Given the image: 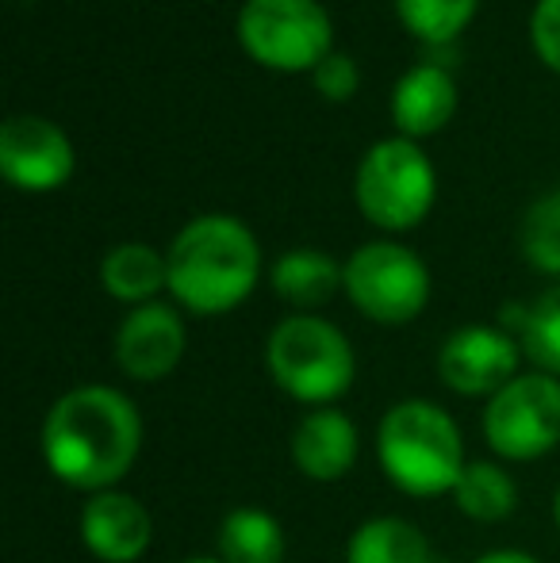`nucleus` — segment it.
Segmentation results:
<instances>
[{"label": "nucleus", "instance_id": "1", "mask_svg": "<svg viewBox=\"0 0 560 563\" xmlns=\"http://www.w3.org/2000/svg\"><path fill=\"white\" fill-rule=\"evenodd\" d=\"M43 464L58 483L85 495L116 490L142 449V415L123 391L85 384L58 395L43 418Z\"/></svg>", "mask_w": 560, "mask_h": 563}, {"label": "nucleus", "instance_id": "2", "mask_svg": "<svg viewBox=\"0 0 560 563\" xmlns=\"http://www.w3.org/2000/svg\"><path fill=\"white\" fill-rule=\"evenodd\" d=\"M169 291L193 314H227L246 303L262 276L257 238L234 216H200L177 238L169 253Z\"/></svg>", "mask_w": 560, "mask_h": 563}, {"label": "nucleus", "instance_id": "3", "mask_svg": "<svg viewBox=\"0 0 560 563\" xmlns=\"http://www.w3.org/2000/svg\"><path fill=\"white\" fill-rule=\"evenodd\" d=\"M376 460L396 490L411 498L453 495L464 475V441L453 415L430 399H399L376 426Z\"/></svg>", "mask_w": 560, "mask_h": 563}, {"label": "nucleus", "instance_id": "4", "mask_svg": "<svg viewBox=\"0 0 560 563\" xmlns=\"http://www.w3.org/2000/svg\"><path fill=\"white\" fill-rule=\"evenodd\" d=\"M265 372L288 399L315 410L350 391L358 356L334 322L319 314H288L265 338Z\"/></svg>", "mask_w": 560, "mask_h": 563}, {"label": "nucleus", "instance_id": "5", "mask_svg": "<svg viewBox=\"0 0 560 563\" xmlns=\"http://www.w3.org/2000/svg\"><path fill=\"white\" fill-rule=\"evenodd\" d=\"M361 216L381 230H411L433 208L438 177L411 139H384L361 157L353 180Z\"/></svg>", "mask_w": 560, "mask_h": 563}, {"label": "nucleus", "instance_id": "6", "mask_svg": "<svg viewBox=\"0 0 560 563\" xmlns=\"http://www.w3.org/2000/svg\"><path fill=\"white\" fill-rule=\"evenodd\" d=\"M239 43L262 66L299 74L334 51V27L319 0H246L239 12Z\"/></svg>", "mask_w": 560, "mask_h": 563}, {"label": "nucleus", "instance_id": "7", "mask_svg": "<svg viewBox=\"0 0 560 563\" xmlns=\"http://www.w3.org/2000/svg\"><path fill=\"white\" fill-rule=\"evenodd\" d=\"M345 296L381 327L415 322L430 303V268L399 242H369L345 261Z\"/></svg>", "mask_w": 560, "mask_h": 563}, {"label": "nucleus", "instance_id": "8", "mask_svg": "<svg viewBox=\"0 0 560 563\" xmlns=\"http://www.w3.org/2000/svg\"><path fill=\"white\" fill-rule=\"evenodd\" d=\"M487 449L510 464L541 460L560 445V379L549 372L515 376L480 415Z\"/></svg>", "mask_w": 560, "mask_h": 563}, {"label": "nucleus", "instance_id": "9", "mask_svg": "<svg viewBox=\"0 0 560 563\" xmlns=\"http://www.w3.org/2000/svg\"><path fill=\"white\" fill-rule=\"evenodd\" d=\"M518 361H523V345L510 330L472 322L441 341L438 376L449 391L464 399H492L518 376Z\"/></svg>", "mask_w": 560, "mask_h": 563}, {"label": "nucleus", "instance_id": "10", "mask_svg": "<svg viewBox=\"0 0 560 563\" xmlns=\"http://www.w3.org/2000/svg\"><path fill=\"white\" fill-rule=\"evenodd\" d=\"M0 173L23 192H54L74 177V146L43 115H12L0 126Z\"/></svg>", "mask_w": 560, "mask_h": 563}, {"label": "nucleus", "instance_id": "11", "mask_svg": "<svg viewBox=\"0 0 560 563\" xmlns=\"http://www.w3.org/2000/svg\"><path fill=\"white\" fill-rule=\"evenodd\" d=\"M185 322H180L177 307L169 303H142L128 319L116 327L112 356L116 368L135 384H157V379L173 376L177 364L185 361Z\"/></svg>", "mask_w": 560, "mask_h": 563}, {"label": "nucleus", "instance_id": "12", "mask_svg": "<svg viewBox=\"0 0 560 563\" xmlns=\"http://www.w3.org/2000/svg\"><path fill=\"white\" fill-rule=\"evenodd\" d=\"M77 537L100 563H139L154 544V518L128 490H100L85 498Z\"/></svg>", "mask_w": 560, "mask_h": 563}, {"label": "nucleus", "instance_id": "13", "mask_svg": "<svg viewBox=\"0 0 560 563\" xmlns=\"http://www.w3.org/2000/svg\"><path fill=\"white\" fill-rule=\"evenodd\" d=\"M361 433L338 407H315L292 430V464L311 483H338L358 467Z\"/></svg>", "mask_w": 560, "mask_h": 563}, {"label": "nucleus", "instance_id": "14", "mask_svg": "<svg viewBox=\"0 0 560 563\" xmlns=\"http://www.w3.org/2000/svg\"><path fill=\"white\" fill-rule=\"evenodd\" d=\"M457 112V85L449 77V69L441 66H422L407 69L399 77V85L392 89V119L407 139H422L433 134L453 119Z\"/></svg>", "mask_w": 560, "mask_h": 563}, {"label": "nucleus", "instance_id": "15", "mask_svg": "<svg viewBox=\"0 0 560 563\" xmlns=\"http://www.w3.org/2000/svg\"><path fill=\"white\" fill-rule=\"evenodd\" d=\"M270 284L284 303L307 314L315 307H327L338 296V288L345 291V265H338L322 250H288L273 265Z\"/></svg>", "mask_w": 560, "mask_h": 563}, {"label": "nucleus", "instance_id": "16", "mask_svg": "<svg viewBox=\"0 0 560 563\" xmlns=\"http://www.w3.org/2000/svg\"><path fill=\"white\" fill-rule=\"evenodd\" d=\"M100 284L120 303H154L157 291L169 288V261L146 242H123L100 261Z\"/></svg>", "mask_w": 560, "mask_h": 563}, {"label": "nucleus", "instance_id": "17", "mask_svg": "<svg viewBox=\"0 0 560 563\" xmlns=\"http://www.w3.org/2000/svg\"><path fill=\"white\" fill-rule=\"evenodd\" d=\"M345 563H433V549L415 521L381 514L350 533Z\"/></svg>", "mask_w": 560, "mask_h": 563}, {"label": "nucleus", "instance_id": "18", "mask_svg": "<svg viewBox=\"0 0 560 563\" xmlns=\"http://www.w3.org/2000/svg\"><path fill=\"white\" fill-rule=\"evenodd\" d=\"M284 526L262 506H234L219 521L216 556L223 563H284Z\"/></svg>", "mask_w": 560, "mask_h": 563}, {"label": "nucleus", "instance_id": "19", "mask_svg": "<svg viewBox=\"0 0 560 563\" xmlns=\"http://www.w3.org/2000/svg\"><path fill=\"white\" fill-rule=\"evenodd\" d=\"M453 506L464 514L469 521H480V526H495V521H507L518 506V483L515 475L503 464H492V460H472L464 467V475L453 487Z\"/></svg>", "mask_w": 560, "mask_h": 563}, {"label": "nucleus", "instance_id": "20", "mask_svg": "<svg viewBox=\"0 0 560 563\" xmlns=\"http://www.w3.org/2000/svg\"><path fill=\"white\" fill-rule=\"evenodd\" d=\"M476 4L480 0H396V12L426 46H449L469 27Z\"/></svg>", "mask_w": 560, "mask_h": 563}, {"label": "nucleus", "instance_id": "21", "mask_svg": "<svg viewBox=\"0 0 560 563\" xmlns=\"http://www.w3.org/2000/svg\"><path fill=\"white\" fill-rule=\"evenodd\" d=\"M518 345H523V353L534 361V368L560 379V284L541 291V296L526 307Z\"/></svg>", "mask_w": 560, "mask_h": 563}, {"label": "nucleus", "instance_id": "22", "mask_svg": "<svg viewBox=\"0 0 560 563\" xmlns=\"http://www.w3.org/2000/svg\"><path fill=\"white\" fill-rule=\"evenodd\" d=\"M518 245L538 273L560 276V188L530 203L523 230H518Z\"/></svg>", "mask_w": 560, "mask_h": 563}, {"label": "nucleus", "instance_id": "23", "mask_svg": "<svg viewBox=\"0 0 560 563\" xmlns=\"http://www.w3.org/2000/svg\"><path fill=\"white\" fill-rule=\"evenodd\" d=\"M311 77H315V89H319L327 100H350L353 92H358V85H361L358 62H353L350 54H342V51H330L327 58L311 69Z\"/></svg>", "mask_w": 560, "mask_h": 563}, {"label": "nucleus", "instance_id": "24", "mask_svg": "<svg viewBox=\"0 0 560 563\" xmlns=\"http://www.w3.org/2000/svg\"><path fill=\"white\" fill-rule=\"evenodd\" d=\"M530 38L538 58L560 74V0H538L530 20Z\"/></svg>", "mask_w": 560, "mask_h": 563}, {"label": "nucleus", "instance_id": "25", "mask_svg": "<svg viewBox=\"0 0 560 563\" xmlns=\"http://www.w3.org/2000/svg\"><path fill=\"white\" fill-rule=\"evenodd\" d=\"M472 563H541V560L530 556V552H523V549H495V552H484V556H476Z\"/></svg>", "mask_w": 560, "mask_h": 563}, {"label": "nucleus", "instance_id": "26", "mask_svg": "<svg viewBox=\"0 0 560 563\" xmlns=\"http://www.w3.org/2000/svg\"><path fill=\"white\" fill-rule=\"evenodd\" d=\"M180 563H223L219 556H188V560H180Z\"/></svg>", "mask_w": 560, "mask_h": 563}, {"label": "nucleus", "instance_id": "27", "mask_svg": "<svg viewBox=\"0 0 560 563\" xmlns=\"http://www.w3.org/2000/svg\"><path fill=\"white\" fill-rule=\"evenodd\" d=\"M553 521H557V529H560V490H557V498H553Z\"/></svg>", "mask_w": 560, "mask_h": 563}]
</instances>
